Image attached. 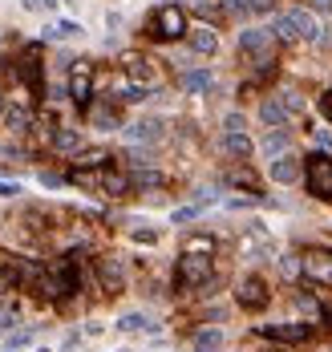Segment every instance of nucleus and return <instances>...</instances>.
I'll return each instance as SVG.
<instances>
[{"label":"nucleus","mask_w":332,"mask_h":352,"mask_svg":"<svg viewBox=\"0 0 332 352\" xmlns=\"http://www.w3.org/2000/svg\"><path fill=\"white\" fill-rule=\"evenodd\" d=\"M211 255H199V251H182L178 255V267H174V279H178V288H203L211 279Z\"/></svg>","instance_id":"nucleus-1"},{"label":"nucleus","mask_w":332,"mask_h":352,"mask_svg":"<svg viewBox=\"0 0 332 352\" xmlns=\"http://www.w3.org/2000/svg\"><path fill=\"white\" fill-rule=\"evenodd\" d=\"M150 33L158 37V41H178V37H187L191 29H187V12L178 8V4H158L154 8V21H150Z\"/></svg>","instance_id":"nucleus-2"},{"label":"nucleus","mask_w":332,"mask_h":352,"mask_svg":"<svg viewBox=\"0 0 332 352\" xmlns=\"http://www.w3.org/2000/svg\"><path fill=\"white\" fill-rule=\"evenodd\" d=\"M272 29H244L239 33V49L248 53V57H255V69H272L276 61H272Z\"/></svg>","instance_id":"nucleus-3"},{"label":"nucleus","mask_w":332,"mask_h":352,"mask_svg":"<svg viewBox=\"0 0 332 352\" xmlns=\"http://www.w3.org/2000/svg\"><path fill=\"white\" fill-rule=\"evenodd\" d=\"M304 178H308V190H312L316 199H329L332 203V158L329 154H312Z\"/></svg>","instance_id":"nucleus-4"},{"label":"nucleus","mask_w":332,"mask_h":352,"mask_svg":"<svg viewBox=\"0 0 332 352\" xmlns=\"http://www.w3.org/2000/svg\"><path fill=\"white\" fill-rule=\"evenodd\" d=\"M16 77L25 81V86L33 89V93H41L45 89V69H41V49L37 45H29L25 53H21V61H16Z\"/></svg>","instance_id":"nucleus-5"},{"label":"nucleus","mask_w":332,"mask_h":352,"mask_svg":"<svg viewBox=\"0 0 332 352\" xmlns=\"http://www.w3.org/2000/svg\"><path fill=\"white\" fill-rule=\"evenodd\" d=\"M69 97H73V105H93V65L89 61H78L73 65V73H69Z\"/></svg>","instance_id":"nucleus-6"},{"label":"nucleus","mask_w":332,"mask_h":352,"mask_svg":"<svg viewBox=\"0 0 332 352\" xmlns=\"http://www.w3.org/2000/svg\"><path fill=\"white\" fill-rule=\"evenodd\" d=\"M235 300H239V308H248V312L268 308V284H263L259 275L239 279V288H235Z\"/></svg>","instance_id":"nucleus-7"},{"label":"nucleus","mask_w":332,"mask_h":352,"mask_svg":"<svg viewBox=\"0 0 332 352\" xmlns=\"http://www.w3.org/2000/svg\"><path fill=\"white\" fill-rule=\"evenodd\" d=\"M259 336L280 340V344H304L312 336V324H259Z\"/></svg>","instance_id":"nucleus-8"},{"label":"nucleus","mask_w":332,"mask_h":352,"mask_svg":"<svg viewBox=\"0 0 332 352\" xmlns=\"http://www.w3.org/2000/svg\"><path fill=\"white\" fill-rule=\"evenodd\" d=\"M97 275H102V288H106L110 296H118L126 288V267H122L118 255H102V260H97Z\"/></svg>","instance_id":"nucleus-9"},{"label":"nucleus","mask_w":332,"mask_h":352,"mask_svg":"<svg viewBox=\"0 0 332 352\" xmlns=\"http://www.w3.org/2000/svg\"><path fill=\"white\" fill-rule=\"evenodd\" d=\"M304 275L312 284H332V255L329 251H308L304 255Z\"/></svg>","instance_id":"nucleus-10"},{"label":"nucleus","mask_w":332,"mask_h":352,"mask_svg":"<svg viewBox=\"0 0 332 352\" xmlns=\"http://www.w3.org/2000/svg\"><path fill=\"white\" fill-rule=\"evenodd\" d=\"M288 16H292V25H296V33H300L304 41H320V33H324V29H320V21L312 16V8H292Z\"/></svg>","instance_id":"nucleus-11"},{"label":"nucleus","mask_w":332,"mask_h":352,"mask_svg":"<svg viewBox=\"0 0 332 352\" xmlns=\"http://www.w3.org/2000/svg\"><path fill=\"white\" fill-rule=\"evenodd\" d=\"M0 118H4V130H8V134H16V138L33 130V114H29L25 105H8V110H4Z\"/></svg>","instance_id":"nucleus-12"},{"label":"nucleus","mask_w":332,"mask_h":352,"mask_svg":"<svg viewBox=\"0 0 332 352\" xmlns=\"http://www.w3.org/2000/svg\"><path fill=\"white\" fill-rule=\"evenodd\" d=\"M268 175L276 178L280 186H288V182H296V178H300V162H296L292 154H280V158H272V166H268Z\"/></svg>","instance_id":"nucleus-13"},{"label":"nucleus","mask_w":332,"mask_h":352,"mask_svg":"<svg viewBox=\"0 0 332 352\" xmlns=\"http://www.w3.org/2000/svg\"><path fill=\"white\" fill-rule=\"evenodd\" d=\"M187 45H191L195 53H203V57H211V53L219 49V33H215L211 25H203V29H191V33H187Z\"/></svg>","instance_id":"nucleus-14"},{"label":"nucleus","mask_w":332,"mask_h":352,"mask_svg":"<svg viewBox=\"0 0 332 352\" xmlns=\"http://www.w3.org/2000/svg\"><path fill=\"white\" fill-rule=\"evenodd\" d=\"M178 86L187 89V93H207L215 86V73L211 69H187L182 77H178Z\"/></svg>","instance_id":"nucleus-15"},{"label":"nucleus","mask_w":332,"mask_h":352,"mask_svg":"<svg viewBox=\"0 0 332 352\" xmlns=\"http://www.w3.org/2000/svg\"><path fill=\"white\" fill-rule=\"evenodd\" d=\"M49 146H53L57 154H78V150H82V134L69 130V126H61V130H53Z\"/></svg>","instance_id":"nucleus-16"},{"label":"nucleus","mask_w":332,"mask_h":352,"mask_svg":"<svg viewBox=\"0 0 332 352\" xmlns=\"http://www.w3.org/2000/svg\"><path fill=\"white\" fill-rule=\"evenodd\" d=\"M259 118H263L268 126H284V122L292 118V110L284 105V97H268V101L259 105Z\"/></svg>","instance_id":"nucleus-17"},{"label":"nucleus","mask_w":332,"mask_h":352,"mask_svg":"<svg viewBox=\"0 0 332 352\" xmlns=\"http://www.w3.org/2000/svg\"><path fill=\"white\" fill-rule=\"evenodd\" d=\"M130 142H158L163 138V122L158 118H146V122H134L130 130H126Z\"/></svg>","instance_id":"nucleus-18"},{"label":"nucleus","mask_w":332,"mask_h":352,"mask_svg":"<svg viewBox=\"0 0 332 352\" xmlns=\"http://www.w3.org/2000/svg\"><path fill=\"white\" fill-rule=\"evenodd\" d=\"M73 171H102L106 162H110V150H102V146H93V150H78L73 154Z\"/></svg>","instance_id":"nucleus-19"},{"label":"nucleus","mask_w":332,"mask_h":352,"mask_svg":"<svg viewBox=\"0 0 332 352\" xmlns=\"http://www.w3.org/2000/svg\"><path fill=\"white\" fill-rule=\"evenodd\" d=\"M89 122H93L97 130H118V105H110V101L89 105Z\"/></svg>","instance_id":"nucleus-20"},{"label":"nucleus","mask_w":332,"mask_h":352,"mask_svg":"<svg viewBox=\"0 0 332 352\" xmlns=\"http://www.w3.org/2000/svg\"><path fill=\"white\" fill-rule=\"evenodd\" d=\"M227 12L231 16H259V12H272V0H227Z\"/></svg>","instance_id":"nucleus-21"},{"label":"nucleus","mask_w":332,"mask_h":352,"mask_svg":"<svg viewBox=\"0 0 332 352\" xmlns=\"http://www.w3.org/2000/svg\"><path fill=\"white\" fill-rule=\"evenodd\" d=\"M126 73L134 81H154V65L146 57H138V53H126Z\"/></svg>","instance_id":"nucleus-22"},{"label":"nucleus","mask_w":332,"mask_h":352,"mask_svg":"<svg viewBox=\"0 0 332 352\" xmlns=\"http://www.w3.org/2000/svg\"><path fill=\"white\" fill-rule=\"evenodd\" d=\"M223 150H227L231 158H248L255 146H251V138H248V134H223Z\"/></svg>","instance_id":"nucleus-23"},{"label":"nucleus","mask_w":332,"mask_h":352,"mask_svg":"<svg viewBox=\"0 0 332 352\" xmlns=\"http://www.w3.org/2000/svg\"><path fill=\"white\" fill-rule=\"evenodd\" d=\"M118 328H122V332H154L158 324H154L150 316H142V312H126L122 320H118Z\"/></svg>","instance_id":"nucleus-24"},{"label":"nucleus","mask_w":332,"mask_h":352,"mask_svg":"<svg viewBox=\"0 0 332 352\" xmlns=\"http://www.w3.org/2000/svg\"><path fill=\"white\" fill-rule=\"evenodd\" d=\"M284 150H288V130H284V126H280V130H268V138H263V154H268V158H280Z\"/></svg>","instance_id":"nucleus-25"},{"label":"nucleus","mask_w":332,"mask_h":352,"mask_svg":"<svg viewBox=\"0 0 332 352\" xmlns=\"http://www.w3.org/2000/svg\"><path fill=\"white\" fill-rule=\"evenodd\" d=\"M219 344H223V332H219V328H199V332H195V349L199 352H215Z\"/></svg>","instance_id":"nucleus-26"},{"label":"nucleus","mask_w":332,"mask_h":352,"mask_svg":"<svg viewBox=\"0 0 332 352\" xmlns=\"http://www.w3.org/2000/svg\"><path fill=\"white\" fill-rule=\"evenodd\" d=\"M126 186H130V178H126V175H118V171H110V166L102 171V190H106V194H122Z\"/></svg>","instance_id":"nucleus-27"},{"label":"nucleus","mask_w":332,"mask_h":352,"mask_svg":"<svg viewBox=\"0 0 332 352\" xmlns=\"http://www.w3.org/2000/svg\"><path fill=\"white\" fill-rule=\"evenodd\" d=\"M272 37H280V41H296V37H300V33H296V25H292V16H288V12L272 21Z\"/></svg>","instance_id":"nucleus-28"},{"label":"nucleus","mask_w":332,"mask_h":352,"mask_svg":"<svg viewBox=\"0 0 332 352\" xmlns=\"http://www.w3.org/2000/svg\"><path fill=\"white\" fill-rule=\"evenodd\" d=\"M182 251H199V255H211V251H215V243H211V235H191Z\"/></svg>","instance_id":"nucleus-29"},{"label":"nucleus","mask_w":332,"mask_h":352,"mask_svg":"<svg viewBox=\"0 0 332 352\" xmlns=\"http://www.w3.org/2000/svg\"><path fill=\"white\" fill-rule=\"evenodd\" d=\"M300 267H304V260H296V255H284V260H280V275L296 279V275H300Z\"/></svg>","instance_id":"nucleus-30"},{"label":"nucleus","mask_w":332,"mask_h":352,"mask_svg":"<svg viewBox=\"0 0 332 352\" xmlns=\"http://www.w3.org/2000/svg\"><path fill=\"white\" fill-rule=\"evenodd\" d=\"M134 182H138V186H163V175H158V171H146V166H142V171L134 175Z\"/></svg>","instance_id":"nucleus-31"},{"label":"nucleus","mask_w":332,"mask_h":352,"mask_svg":"<svg viewBox=\"0 0 332 352\" xmlns=\"http://www.w3.org/2000/svg\"><path fill=\"white\" fill-rule=\"evenodd\" d=\"M122 101H146V89L134 86V81H126L122 86Z\"/></svg>","instance_id":"nucleus-32"},{"label":"nucleus","mask_w":332,"mask_h":352,"mask_svg":"<svg viewBox=\"0 0 332 352\" xmlns=\"http://www.w3.org/2000/svg\"><path fill=\"white\" fill-rule=\"evenodd\" d=\"M223 130H227V134H244V130H248V122H244V114H227V122H223Z\"/></svg>","instance_id":"nucleus-33"},{"label":"nucleus","mask_w":332,"mask_h":352,"mask_svg":"<svg viewBox=\"0 0 332 352\" xmlns=\"http://www.w3.org/2000/svg\"><path fill=\"white\" fill-rule=\"evenodd\" d=\"M29 340H33V328H21V332H12V336H8V349H25Z\"/></svg>","instance_id":"nucleus-34"},{"label":"nucleus","mask_w":332,"mask_h":352,"mask_svg":"<svg viewBox=\"0 0 332 352\" xmlns=\"http://www.w3.org/2000/svg\"><path fill=\"white\" fill-rule=\"evenodd\" d=\"M12 284H16V267H0V292H12Z\"/></svg>","instance_id":"nucleus-35"},{"label":"nucleus","mask_w":332,"mask_h":352,"mask_svg":"<svg viewBox=\"0 0 332 352\" xmlns=\"http://www.w3.org/2000/svg\"><path fill=\"white\" fill-rule=\"evenodd\" d=\"M25 8H29V12H53L57 0H25Z\"/></svg>","instance_id":"nucleus-36"},{"label":"nucleus","mask_w":332,"mask_h":352,"mask_svg":"<svg viewBox=\"0 0 332 352\" xmlns=\"http://www.w3.org/2000/svg\"><path fill=\"white\" fill-rule=\"evenodd\" d=\"M195 215H199V207H178L174 211V223H191Z\"/></svg>","instance_id":"nucleus-37"},{"label":"nucleus","mask_w":332,"mask_h":352,"mask_svg":"<svg viewBox=\"0 0 332 352\" xmlns=\"http://www.w3.org/2000/svg\"><path fill=\"white\" fill-rule=\"evenodd\" d=\"M134 239H138V243H158V231H154V227H150V231H134Z\"/></svg>","instance_id":"nucleus-38"},{"label":"nucleus","mask_w":332,"mask_h":352,"mask_svg":"<svg viewBox=\"0 0 332 352\" xmlns=\"http://www.w3.org/2000/svg\"><path fill=\"white\" fill-rule=\"evenodd\" d=\"M12 324H16V316H12V312H8V308H0V332H8Z\"/></svg>","instance_id":"nucleus-39"},{"label":"nucleus","mask_w":332,"mask_h":352,"mask_svg":"<svg viewBox=\"0 0 332 352\" xmlns=\"http://www.w3.org/2000/svg\"><path fill=\"white\" fill-rule=\"evenodd\" d=\"M12 194H21V186L16 182H0V199H12Z\"/></svg>","instance_id":"nucleus-40"},{"label":"nucleus","mask_w":332,"mask_h":352,"mask_svg":"<svg viewBox=\"0 0 332 352\" xmlns=\"http://www.w3.org/2000/svg\"><path fill=\"white\" fill-rule=\"evenodd\" d=\"M300 308L312 312V316H320V304H316V300H308V296H300Z\"/></svg>","instance_id":"nucleus-41"},{"label":"nucleus","mask_w":332,"mask_h":352,"mask_svg":"<svg viewBox=\"0 0 332 352\" xmlns=\"http://www.w3.org/2000/svg\"><path fill=\"white\" fill-rule=\"evenodd\" d=\"M41 182H45V186H61L65 178H61V175H53V171H45V175H41Z\"/></svg>","instance_id":"nucleus-42"},{"label":"nucleus","mask_w":332,"mask_h":352,"mask_svg":"<svg viewBox=\"0 0 332 352\" xmlns=\"http://www.w3.org/2000/svg\"><path fill=\"white\" fill-rule=\"evenodd\" d=\"M320 110H324V118H329V122H332V89H329V93H324V97H320Z\"/></svg>","instance_id":"nucleus-43"},{"label":"nucleus","mask_w":332,"mask_h":352,"mask_svg":"<svg viewBox=\"0 0 332 352\" xmlns=\"http://www.w3.org/2000/svg\"><path fill=\"white\" fill-rule=\"evenodd\" d=\"M316 142L320 146H332V130H316Z\"/></svg>","instance_id":"nucleus-44"},{"label":"nucleus","mask_w":332,"mask_h":352,"mask_svg":"<svg viewBox=\"0 0 332 352\" xmlns=\"http://www.w3.org/2000/svg\"><path fill=\"white\" fill-rule=\"evenodd\" d=\"M312 8L316 12H332V0H312Z\"/></svg>","instance_id":"nucleus-45"},{"label":"nucleus","mask_w":332,"mask_h":352,"mask_svg":"<svg viewBox=\"0 0 332 352\" xmlns=\"http://www.w3.org/2000/svg\"><path fill=\"white\" fill-rule=\"evenodd\" d=\"M0 114H4V101H0Z\"/></svg>","instance_id":"nucleus-46"},{"label":"nucleus","mask_w":332,"mask_h":352,"mask_svg":"<svg viewBox=\"0 0 332 352\" xmlns=\"http://www.w3.org/2000/svg\"><path fill=\"white\" fill-rule=\"evenodd\" d=\"M4 352H16V349H4Z\"/></svg>","instance_id":"nucleus-47"}]
</instances>
